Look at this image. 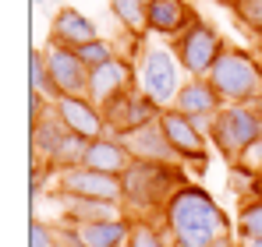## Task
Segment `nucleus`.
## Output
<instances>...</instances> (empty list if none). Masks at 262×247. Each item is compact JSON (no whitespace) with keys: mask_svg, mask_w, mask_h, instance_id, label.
<instances>
[{"mask_svg":"<svg viewBox=\"0 0 262 247\" xmlns=\"http://www.w3.org/2000/svg\"><path fill=\"white\" fill-rule=\"evenodd\" d=\"M163 230L174 247H213L220 237L234 233L230 215L202 184H184L163 212Z\"/></svg>","mask_w":262,"mask_h":247,"instance_id":"nucleus-1","label":"nucleus"},{"mask_svg":"<svg viewBox=\"0 0 262 247\" xmlns=\"http://www.w3.org/2000/svg\"><path fill=\"white\" fill-rule=\"evenodd\" d=\"M184 184H188V166L184 163H142V159H135L131 169L121 177V187H124L121 208L135 223L163 219L170 198Z\"/></svg>","mask_w":262,"mask_h":247,"instance_id":"nucleus-2","label":"nucleus"},{"mask_svg":"<svg viewBox=\"0 0 262 247\" xmlns=\"http://www.w3.org/2000/svg\"><path fill=\"white\" fill-rule=\"evenodd\" d=\"M206 82L216 88L223 106H262V64L241 46L227 42Z\"/></svg>","mask_w":262,"mask_h":247,"instance_id":"nucleus-3","label":"nucleus"},{"mask_svg":"<svg viewBox=\"0 0 262 247\" xmlns=\"http://www.w3.org/2000/svg\"><path fill=\"white\" fill-rule=\"evenodd\" d=\"M209 141L227 163H245V156L262 145V110L259 106H223L209 131Z\"/></svg>","mask_w":262,"mask_h":247,"instance_id":"nucleus-4","label":"nucleus"},{"mask_svg":"<svg viewBox=\"0 0 262 247\" xmlns=\"http://www.w3.org/2000/svg\"><path fill=\"white\" fill-rule=\"evenodd\" d=\"M138 88H142L160 110H170L177 103V92L184 88V82H181V64H177L174 46H156V42H149V46L138 53Z\"/></svg>","mask_w":262,"mask_h":247,"instance_id":"nucleus-5","label":"nucleus"},{"mask_svg":"<svg viewBox=\"0 0 262 247\" xmlns=\"http://www.w3.org/2000/svg\"><path fill=\"white\" fill-rule=\"evenodd\" d=\"M227 50V39L220 36L216 25L209 21H195L184 36L174 39V53H177V64L184 71V78H209L213 64L220 60V53Z\"/></svg>","mask_w":262,"mask_h":247,"instance_id":"nucleus-6","label":"nucleus"},{"mask_svg":"<svg viewBox=\"0 0 262 247\" xmlns=\"http://www.w3.org/2000/svg\"><path fill=\"white\" fill-rule=\"evenodd\" d=\"M99 110H103V120H106V134H114V138H128V134H135V131L156 124L160 113H163L142 88L121 92L117 99H110V103L99 106Z\"/></svg>","mask_w":262,"mask_h":247,"instance_id":"nucleus-7","label":"nucleus"},{"mask_svg":"<svg viewBox=\"0 0 262 247\" xmlns=\"http://www.w3.org/2000/svg\"><path fill=\"white\" fill-rule=\"evenodd\" d=\"M160 127H163L170 149L177 152V159L184 166H195V173H202L206 163H209V138L188 120L181 110H174V106L160 113Z\"/></svg>","mask_w":262,"mask_h":247,"instance_id":"nucleus-8","label":"nucleus"},{"mask_svg":"<svg viewBox=\"0 0 262 247\" xmlns=\"http://www.w3.org/2000/svg\"><path fill=\"white\" fill-rule=\"evenodd\" d=\"M57 191L68 194V198H92V202H110V205H121V198H124L121 177L99 173V169H89V166L60 169L57 173Z\"/></svg>","mask_w":262,"mask_h":247,"instance_id":"nucleus-9","label":"nucleus"},{"mask_svg":"<svg viewBox=\"0 0 262 247\" xmlns=\"http://www.w3.org/2000/svg\"><path fill=\"white\" fill-rule=\"evenodd\" d=\"M46 67H50V82H53V92L57 99L60 95H89V71L82 64V57L75 50H64L57 42H46Z\"/></svg>","mask_w":262,"mask_h":247,"instance_id":"nucleus-10","label":"nucleus"},{"mask_svg":"<svg viewBox=\"0 0 262 247\" xmlns=\"http://www.w3.org/2000/svg\"><path fill=\"white\" fill-rule=\"evenodd\" d=\"M174 110H181L188 120L209 138V131H213V124H216L220 110H223V99L216 95V88L206 82V78H188L184 88L177 92Z\"/></svg>","mask_w":262,"mask_h":247,"instance_id":"nucleus-11","label":"nucleus"},{"mask_svg":"<svg viewBox=\"0 0 262 247\" xmlns=\"http://www.w3.org/2000/svg\"><path fill=\"white\" fill-rule=\"evenodd\" d=\"M53 117L64 124L71 134L96 141L106 134V120H103V110L89 99V95H60L53 99Z\"/></svg>","mask_w":262,"mask_h":247,"instance_id":"nucleus-12","label":"nucleus"},{"mask_svg":"<svg viewBox=\"0 0 262 247\" xmlns=\"http://www.w3.org/2000/svg\"><path fill=\"white\" fill-rule=\"evenodd\" d=\"M131 88H138V64H131L128 57H117L89 75V99L96 106H106L110 99H117L121 92H131Z\"/></svg>","mask_w":262,"mask_h":247,"instance_id":"nucleus-13","label":"nucleus"},{"mask_svg":"<svg viewBox=\"0 0 262 247\" xmlns=\"http://www.w3.org/2000/svg\"><path fill=\"white\" fill-rule=\"evenodd\" d=\"M199 21L195 7L188 0H149L145 4V32L160 39H177Z\"/></svg>","mask_w":262,"mask_h":247,"instance_id":"nucleus-14","label":"nucleus"},{"mask_svg":"<svg viewBox=\"0 0 262 247\" xmlns=\"http://www.w3.org/2000/svg\"><path fill=\"white\" fill-rule=\"evenodd\" d=\"M103 39L99 36V25L85 18L78 7H71V4H64L57 14H53V21H50V39L46 42H57V46H64V50H82L89 42Z\"/></svg>","mask_w":262,"mask_h":247,"instance_id":"nucleus-15","label":"nucleus"},{"mask_svg":"<svg viewBox=\"0 0 262 247\" xmlns=\"http://www.w3.org/2000/svg\"><path fill=\"white\" fill-rule=\"evenodd\" d=\"M131 163H135V159H131L128 145H124L121 138H114V134H103V138L89 141L85 156H82V166L99 169V173H114V177H124L131 169Z\"/></svg>","mask_w":262,"mask_h":247,"instance_id":"nucleus-16","label":"nucleus"},{"mask_svg":"<svg viewBox=\"0 0 262 247\" xmlns=\"http://www.w3.org/2000/svg\"><path fill=\"white\" fill-rule=\"evenodd\" d=\"M121 141L128 145L131 159H142V163H181L177 152L170 149V141H167V134H163V127H160V120L128 134V138H121Z\"/></svg>","mask_w":262,"mask_h":247,"instance_id":"nucleus-17","label":"nucleus"},{"mask_svg":"<svg viewBox=\"0 0 262 247\" xmlns=\"http://www.w3.org/2000/svg\"><path fill=\"white\" fill-rule=\"evenodd\" d=\"M131 226L135 219L121 215V219H103V223H85V226H75L82 247H124L131 237Z\"/></svg>","mask_w":262,"mask_h":247,"instance_id":"nucleus-18","label":"nucleus"},{"mask_svg":"<svg viewBox=\"0 0 262 247\" xmlns=\"http://www.w3.org/2000/svg\"><path fill=\"white\" fill-rule=\"evenodd\" d=\"M64 202V219L71 226H85V223H103V219H121L124 208L110 205V202H92V198H68L60 194Z\"/></svg>","mask_w":262,"mask_h":247,"instance_id":"nucleus-19","label":"nucleus"},{"mask_svg":"<svg viewBox=\"0 0 262 247\" xmlns=\"http://www.w3.org/2000/svg\"><path fill=\"white\" fill-rule=\"evenodd\" d=\"M68 127L57 120V117H46L43 124H32V159H39L43 156V163L50 166L57 156H60V149H64V141H68Z\"/></svg>","mask_w":262,"mask_h":247,"instance_id":"nucleus-20","label":"nucleus"},{"mask_svg":"<svg viewBox=\"0 0 262 247\" xmlns=\"http://www.w3.org/2000/svg\"><path fill=\"white\" fill-rule=\"evenodd\" d=\"M234 233L241 240H262V194L259 198H245V205L237 208Z\"/></svg>","mask_w":262,"mask_h":247,"instance_id":"nucleus-21","label":"nucleus"},{"mask_svg":"<svg viewBox=\"0 0 262 247\" xmlns=\"http://www.w3.org/2000/svg\"><path fill=\"white\" fill-rule=\"evenodd\" d=\"M114 18L131 36H145V0H110Z\"/></svg>","mask_w":262,"mask_h":247,"instance_id":"nucleus-22","label":"nucleus"},{"mask_svg":"<svg viewBox=\"0 0 262 247\" xmlns=\"http://www.w3.org/2000/svg\"><path fill=\"white\" fill-rule=\"evenodd\" d=\"M29 92L46 95L50 103L57 99L53 82H50V67H46V53H43V50H32V53H29Z\"/></svg>","mask_w":262,"mask_h":247,"instance_id":"nucleus-23","label":"nucleus"},{"mask_svg":"<svg viewBox=\"0 0 262 247\" xmlns=\"http://www.w3.org/2000/svg\"><path fill=\"white\" fill-rule=\"evenodd\" d=\"M223 4L234 11V18H237L252 36L262 39V0H223Z\"/></svg>","mask_w":262,"mask_h":247,"instance_id":"nucleus-24","label":"nucleus"},{"mask_svg":"<svg viewBox=\"0 0 262 247\" xmlns=\"http://www.w3.org/2000/svg\"><path fill=\"white\" fill-rule=\"evenodd\" d=\"M128 247H174V240L167 237V230H156V223H135Z\"/></svg>","mask_w":262,"mask_h":247,"instance_id":"nucleus-25","label":"nucleus"},{"mask_svg":"<svg viewBox=\"0 0 262 247\" xmlns=\"http://www.w3.org/2000/svg\"><path fill=\"white\" fill-rule=\"evenodd\" d=\"M75 53L82 57V64H85L89 71H96V67L117 60V46H114V39H96V42H89V46H82V50H75Z\"/></svg>","mask_w":262,"mask_h":247,"instance_id":"nucleus-26","label":"nucleus"},{"mask_svg":"<svg viewBox=\"0 0 262 247\" xmlns=\"http://www.w3.org/2000/svg\"><path fill=\"white\" fill-rule=\"evenodd\" d=\"M57 230L50 226V223H43V219H32L29 223V247H57Z\"/></svg>","mask_w":262,"mask_h":247,"instance_id":"nucleus-27","label":"nucleus"},{"mask_svg":"<svg viewBox=\"0 0 262 247\" xmlns=\"http://www.w3.org/2000/svg\"><path fill=\"white\" fill-rule=\"evenodd\" d=\"M46 117H53V103H50L46 95L29 92V127H32V124H43Z\"/></svg>","mask_w":262,"mask_h":247,"instance_id":"nucleus-28","label":"nucleus"},{"mask_svg":"<svg viewBox=\"0 0 262 247\" xmlns=\"http://www.w3.org/2000/svg\"><path fill=\"white\" fill-rule=\"evenodd\" d=\"M213 247H241V237H237V233H227V237H220Z\"/></svg>","mask_w":262,"mask_h":247,"instance_id":"nucleus-29","label":"nucleus"},{"mask_svg":"<svg viewBox=\"0 0 262 247\" xmlns=\"http://www.w3.org/2000/svg\"><path fill=\"white\" fill-rule=\"evenodd\" d=\"M241 247H262V240H241Z\"/></svg>","mask_w":262,"mask_h":247,"instance_id":"nucleus-30","label":"nucleus"},{"mask_svg":"<svg viewBox=\"0 0 262 247\" xmlns=\"http://www.w3.org/2000/svg\"><path fill=\"white\" fill-rule=\"evenodd\" d=\"M43 4H46V0H32V7H43Z\"/></svg>","mask_w":262,"mask_h":247,"instance_id":"nucleus-31","label":"nucleus"},{"mask_svg":"<svg viewBox=\"0 0 262 247\" xmlns=\"http://www.w3.org/2000/svg\"><path fill=\"white\" fill-rule=\"evenodd\" d=\"M145 4H149V0H145Z\"/></svg>","mask_w":262,"mask_h":247,"instance_id":"nucleus-32","label":"nucleus"}]
</instances>
